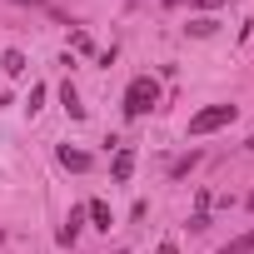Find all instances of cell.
I'll list each match as a JSON object with an SVG mask.
<instances>
[{"instance_id": "cell-1", "label": "cell", "mask_w": 254, "mask_h": 254, "mask_svg": "<svg viewBox=\"0 0 254 254\" xmlns=\"http://www.w3.org/2000/svg\"><path fill=\"white\" fill-rule=\"evenodd\" d=\"M155 105H160V80L135 75V80H130V90H125V115H130V120H145Z\"/></svg>"}, {"instance_id": "cell-2", "label": "cell", "mask_w": 254, "mask_h": 254, "mask_svg": "<svg viewBox=\"0 0 254 254\" xmlns=\"http://www.w3.org/2000/svg\"><path fill=\"white\" fill-rule=\"evenodd\" d=\"M234 105H209V110H199L194 120H190V135L199 140V135H214V130H224V125H234Z\"/></svg>"}, {"instance_id": "cell-3", "label": "cell", "mask_w": 254, "mask_h": 254, "mask_svg": "<svg viewBox=\"0 0 254 254\" xmlns=\"http://www.w3.org/2000/svg\"><path fill=\"white\" fill-rule=\"evenodd\" d=\"M110 175H115V180H130V175H135V150H120L115 165H110Z\"/></svg>"}, {"instance_id": "cell-4", "label": "cell", "mask_w": 254, "mask_h": 254, "mask_svg": "<svg viewBox=\"0 0 254 254\" xmlns=\"http://www.w3.org/2000/svg\"><path fill=\"white\" fill-rule=\"evenodd\" d=\"M60 165H65V170H90V155H80V150L65 145V150H60Z\"/></svg>"}, {"instance_id": "cell-5", "label": "cell", "mask_w": 254, "mask_h": 254, "mask_svg": "<svg viewBox=\"0 0 254 254\" xmlns=\"http://www.w3.org/2000/svg\"><path fill=\"white\" fill-rule=\"evenodd\" d=\"M219 254H254V229H249V234H239V239H229Z\"/></svg>"}, {"instance_id": "cell-6", "label": "cell", "mask_w": 254, "mask_h": 254, "mask_svg": "<svg viewBox=\"0 0 254 254\" xmlns=\"http://www.w3.org/2000/svg\"><path fill=\"white\" fill-rule=\"evenodd\" d=\"M75 239H80V209H70V219L60 229V244H75Z\"/></svg>"}, {"instance_id": "cell-7", "label": "cell", "mask_w": 254, "mask_h": 254, "mask_svg": "<svg viewBox=\"0 0 254 254\" xmlns=\"http://www.w3.org/2000/svg\"><path fill=\"white\" fill-rule=\"evenodd\" d=\"M0 65H5V75H25V55H20V50H5Z\"/></svg>"}, {"instance_id": "cell-8", "label": "cell", "mask_w": 254, "mask_h": 254, "mask_svg": "<svg viewBox=\"0 0 254 254\" xmlns=\"http://www.w3.org/2000/svg\"><path fill=\"white\" fill-rule=\"evenodd\" d=\"M90 214H95V224H100V229H110V209H105V204H100V199H95V204H90Z\"/></svg>"}, {"instance_id": "cell-9", "label": "cell", "mask_w": 254, "mask_h": 254, "mask_svg": "<svg viewBox=\"0 0 254 254\" xmlns=\"http://www.w3.org/2000/svg\"><path fill=\"white\" fill-rule=\"evenodd\" d=\"M155 254H175V239H165V244H160V249H155Z\"/></svg>"}, {"instance_id": "cell-10", "label": "cell", "mask_w": 254, "mask_h": 254, "mask_svg": "<svg viewBox=\"0 0 254 254\" xmlns=\"http://www.w3.org/2000/svg\"><path fill=\"white\" fill-rule=\"evenodd\" d=\"M20 5H50V0H20Z\"/></svg>"}, {"instance_id": "cell-11", "label": "cell", "mask_w": 254, "mask_h": 254, "mask_svg": "<svg viewBox=\"0 0 254 254\" xmlns=\"http://www.w3.org/2000/svg\"><path fill=\"white\" fill-rule=\"evenodd\" d=\"M194 5H219V0H194Z\"/></svg>"}, {"instance_id": "cell-12", "label": "cell", "mask_w": 254, "mask_h": 254, "mask_svg": "<svg viewBox=\"0 0 254 254\" xmlns=\"http://www.w3.org/2000/svg\"><path fill=\"white\" fill-rule=\"evenodd\" d=\"M115 254H125V249H115Z\"/></svg>"}, {"instance_id": "cell-13", "label": "cell", "mask_w": 254, "mask_h": 254, "mask_svg": "<svg viewBox=\"0 0 254 254\" xmlns=\"http://www.w3.org/2000/svg\"><path fill=\"white\" fill-rule=\"evenodd\" d=\"M249 145H254V140H249Z\"/></svg>"}]
</instances>
